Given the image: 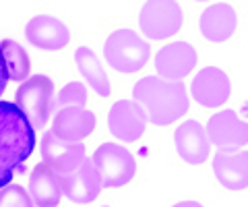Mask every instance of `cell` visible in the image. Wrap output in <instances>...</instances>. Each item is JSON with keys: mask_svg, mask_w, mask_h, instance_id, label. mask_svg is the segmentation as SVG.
<instances>
[{"mask_svg": "<svg viewBox=\"0 0 248 207\" xmlns=\"http://www.w3.org/2000/svg\"><path fill=\"white\" fill-rule=\"evenodd\" d=\"M209 141L221 151H236L248 143V122H244L234 110L213 114L207 122Z\"/></svg>", "mask_w": 248, "mask_h": 207, "instance_id": "obj_8", "label": "cell"}, {"mask_svg": "<svg viewBox=\"0 0 248 207\" xmlns=\"http://www.w3.org/2000/svg\"><path fill=\"white\" fill-rule=\"evenodd\" d=\"M174 143L180 158L188 164H203L209 158L211 141H209L207 128L197 120H186L174 133Z\"/></svg>", "mask_w": 248, "mask_h": 207, "instance_id": "obj_14", "label": "cell"}, {"mask_svg": "<svg viewBox=\"0 0 248 207\" xmlns=\"http://www.w3.org/2000/svg\"><path fill=\"white\" fill-rule=\"evenodd\" d=\"M87 104V89L83 83H68L66 87H62V91L56 97V108H83Z\"/></svg>", "mask_w": 248, "mask_h": 207, "instance_id": "obj_21", "label": "cell"}, {"mask_svg": "<svg viewBox=\"0 0 248 207\" xmlns=\"http://www.w3.org/2000/svg\"><path fill=\"white\" fill-rule=\"evenodd\" d=\"M0 56H2L4 73L11 81H25L31 64H29L27 52L17 42H13V40L0 42Z\"/></svg>", "mask_w": 248, "mask_h": 207, "instance_id": "obj_20", "label": "cell"}, {"mask_svg": "<svg viewBox=\"0 0 248 207\" xmlns=\"http://www.w3.org/2000/svg\"><path fill=\"white\" fill-rule=\"evenodd\" d=\"M75 64L97 96H102V97L110 96V79H108V73L104 71L99 58L93 54V50L85 48V46L79 48L75 52Z\"/></svg>", "mask_w": 248, "mask_h": 207, "instance_id": "obj_19", "label": "cell"}, {"mask_svg": "<svg viewBox=\"0 0 248 207\" xmlns=\"http://www.w3.org/2000/svg\"><path fill=\"white\" fill-rule=\"evenodd\" d=\"M149 44L133 29H118L108 35L104 44V56L114 71L137 73L149 60Z\"/></svg>", "mask_w": 248, "mask_h": 207, "instance_id": "obj_3", "label": "cell"}, {"mask_svg": "<svg viewBox=\"0 0 248 207\" xmlns=\"http://www.w3.org/2000/svg\"><path fill=\"white\" fill-rule=\"evenodd\" d=\"M42 158L46 166H50L58 176L73 172L79 168L87 156H85V145L75 141H64L52 131L42 137Z\"/></svg>", "mask_w": 248, "mask_h": 207, "instance_id": "obj_9", "label": "cell"}, {"mask_svg": "<svg viewBox=\"0 0 248 207\" xmlns=\"http://www.w3.org/2000/svg\"><path fill=\"white\" fill-rule=\"evenodd\" d=\"M230 77L217 66H205L195 81H192L190 94L197 104L205 106V108H219V106L230 97Z\"/></svg>", "mask_w": 248, "mask_h": 207, "instance_id": "obj_11", "label": "cell"}, {"mask_svg": "<svg viewBox=\"0 0 248 207\" xmlns=\"http://www.w3.org/2000/svg\"><path fill=\"white\" fill-rule=\"evenodd\" d=\"M174 207H203V205L197 203V201H182V203H176Z\"/></svg>", "mask_w": 248, "mask_h": 207, "instance_id": "obj_24", "label": "cell"}, {"mask_svg": "<svg viewBox=\"0 0 248 207\" xmlns=\"http://www.w3.org/2000/svg\"><path fill=\"white\" fill-rule=\"evenodd\" d=\"M58 180H60L62 193L71 199L73 203H79V205L95 201L99 191L104 189L102 178H99V174L95 170V164L89 158L79 168H75L73 172L58 176Z\"/></svg>", "mask_w": 248, "mask_h": 207, "instance_id": "obj_10", "label": "cell"}, {"mask_svg": "<svg viewBox=\"0 0 248 207\" xmlns=\"http://www.w3.org/2000/svg\"><path fill=\"white\" fill-rule=\"evenodd\" d=\"M35 149V128L13 102H0V191L23 170Z\"/></svg>", "mask_w": 248, "mask_h": 207, "instance_id": "obj_1", "label": "cell"}, {"mask_svg": "<svg viewBox=\"0 0 248 207\" xmlns=\"http://www.w3.org/2000/svg\"><path fill=\"white\" fill-rule=\"evenodd\" d=\"M95 128V114L85 108H62L54 116L52 133L64 141L81 143Z\"/></svg>", "mask_w": 248, "mask_h": 207, "instance_id": "obj_17", "label": "cell"}, {"mask_svg": "<svg viewBox=\"0 0 248 207\" xmlns=\"http://www.w3.org/2000/svg\"><path fill=\"white\" fill-rule=\"evenodd\" d=\"M236 25H238L236 11L226 2H217V4L207 6L199 19L201 33H203L209 42H215V44L230 40L232 33L236 32Z\"/></svg>", "mask_w": 248, "mask_h": 207, "instance_id": "obj_16", "label": "cell"}, {"mask_svg": "<svg viewBox=\"0 0 248 207\" xmlns=\"http://www.w3.org/2000/svg\"><path fill=\"white\" fill-rule=\"evenodd\" d=\"M15 99H17L19 110L29 118L31 127L35 131L46 127V122H48L54 108H56L54 85L48 77H42V75H35L23 83L17 89Z\"/></svg>", "mask_w": 248, "mask_h": 207, "instance_id": "obj_4", "label": "cell"}, {"mask_svg": "<svg viewBox=\"0 0 248 207\" xmlns=\"http://www.w3.org/2000/svg\"><path fill=\"white\" fill-rule=\"evenodd\" d=\"M149 116L141 104L135 99H118L108 114V125H110V133L124 143H133L141 139L145 133V125Z\"/></svg>", "mask_w": 248, "mask_h": 207, "instance_id": "obj_7", "label": "cell"}, {"mask_svg": "<svg viewBox=\"0 0 248 207\" xmlns=\"http://www.w3.org/2000/svg\"><path fill=\"white\" fill-rule=\"evenodd\" d=\"M141 33L149 40H166L182 25V11L176 0H147L139 15Z\"/></svg>", "mask_w": 248, "mask_h": 207, "instance_id": "obj_6", "label": "cell"}, {"mask_svg": "<svg viewBox=\"0 0 248 207\" xmlns=\"http://www.w3.org/2000/svg\"><path fill=\"white\" fill-rule=\"evenodd\" d=\"M6 81H9V77H6V73H4L2 56H0V96H2V94H4V89H6Z\"/></svg>", "mask_w": 248, "mask_h": 207, "instance_id": "obj_23", "label": "cell"}, {"mask_svg": "<svg viewBox=\"0 0 248 207\" xmlns=\"http://www.w3.org/2000/svg\"><path fill=\"white\" fill-rule=\"evenodd\" d=\"M133 99L143 106L155 127H168L188 112V94L180 81L143 77L135 83Z\"/></svg>", "mask_w": 248, "mask_h": 207, "instance_id": "obj_2", "label": "cell"}, {"mask_svg": "<svg viewBox=\"0 0 248 207\" xmlns=\"http://www.w3.org/2000/svg\"><path fill=\"white\" fill-rule=\"evenodd\" d=\"M91 159L104 187H124L133 180L137 172L133 153L116 143H104Z\"/></svg>", "mask_w": 248, "mask_h": 207, "instance_id": "obj_5", "label": "cell"}, {"mask_svg": "<svg viewBox=\"0 0 248 207\" xmlns=\"http://www.w3.org/2000/svg\"><path fill=\"white\" fill-rule=\"evenodd\" d=\"M0 207H33V201L19 185H9L0 191Z\"/></svg>", "mask_w": 248, "mask_h": 207, "instance_id": "obj_22", "label": "cell"}, {"mask_svg": "<svg viewBox=\"0 0 248 207\" xmlns=\"http://www.w3.org/2000/svg\"><path fill=\"white\" fill-rule=\"evenodd\" d=\"M25 35L35 48L46 52H56L64 48L71 40L68 27L56 17H50V15H37L31 19L25 25Z\"/></svg>", "mask_w": 248, "mask_h": 207, "instance_id": "obj_13", "label": "cell"}, {"mask_svg": "<svg viewBox=\"0 0 248 207\" xmlns=\"http://www.w3.org/2000/svg\"><path fill=\"white\" fill-rule=\"evenodd\" d=\"M197 66V52L190 44L174 42L164 46L155 56V68L166 81H180Z\"/></svg>", "mask_w": 248, "mask_h": 207, "instance_id": "obj_12", "label": "cell"}, {"mask_svg": "<svg viewBox=\"0 0 248 207\" xmlns=\"http://www.w3.org/2000/svg\"><path fill=\"white\" fill-rule=\"evenodd\" d=\"M58 174L46 164H37L29 176V197L37 207H56L60 201Z\"/></svg>", "mask_w": 248, "mask_h": 207, "instance_id": "obj_18", "label": "cell"}, {"mask_svg": "<svg viewBox=\"0 0 248 207\" xmlns=\"http://www.w3.org/2000/svg\"><path fill=\"white\" fill-rule=\"evenodd\" d=\"M213 170L217 180L230 191H242L248 187V151H217L213 158Z\"/></svg>", "mask_w": 248, "mask_h": 207, "instance_id": "obj_15", "label": "cell"}]
</instances>
